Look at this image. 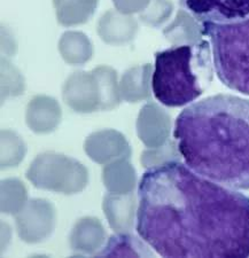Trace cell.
<instances>
[{
	"instance_id": "1",
	"label": "cell",
	"mask_w": 249,
	"mask_h": 258,
	"mask_svg": "<svg viewBox=\"0 0 249 258\" xmlns=\"http://www.w3.org/2000/svg\"><path fill=\"white\" fill-rule=\"evenodd\" d=\"M136 231L162 257H249V197L165 162L140 178Z\"/></svg>"
},
{
	"instance_id": "2",
	"label": "cell",
	"mask_w": 249,
	"mask_h": 258,
	"mask_svg": "<svg viewBox=\"0 0 249 258\" xmlns=\"http://www.w3.org/2000/svg\"><path fill=\"white\" fill-rule=\"evenodd\" d=\"M173 138L194 172L236 190L249 189V99L210 95L177 116Z\"/></svg>"
},
{
	"instance_id": "3",
	"label": "cell",
	"mask_w": 249,
	"mask_h": 258,
	"mask_svg": "<svg viewBox=\"0 0 249 258\" xmlns=\"http://www.w3.org/2000/svg\"><path fill=\"white\" fill-rule=\"evenodd\" d=\"M214 70L209 41L169 47L155 53L152 92L165 107L191 105L208 90Z\"/></svg>"
},
{
	"instance_id": "4",
	"label": "cell",
	"mask_w": 249,
	"mask_h": 258,
	"mask_svg": "<svg viewBox=\"0 0 249 258\" xmlns=\"http://www.w3.org/2000/svg\"><path fill=\"white\" fill-rule=\"evenodd\" d=\"M208 37L215 73L224 86L249 97V20L231 24L201 23Z\"/></svg>"
},
{
	"instance_id": "5",
	"label": "cell",
	"mask_w": 249,
	"mask_h": 258,
	"mask_svg": "<svg viewBox=\"0 0 249 258\" xmlns=\"http://www.w3.org/2000/svg\"><path fill=\"white\" fill-rule=\"evenodd\" d=\"M179 6L200 24L249 20V0H179Z\"/></svg>"
}]
</instances>
